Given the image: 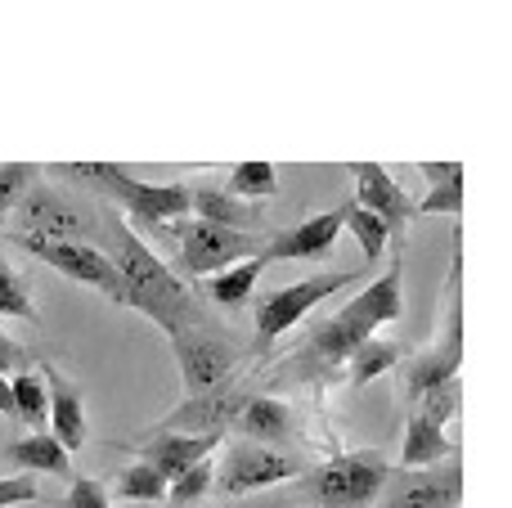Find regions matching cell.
<instances>
[{"mask_svg": "<svg viewBox=\"0 0 512 508\" xmlns=\"http://www.w3.org/2000/svg\"><path fill=\"white\" fill-rule=\"evenodd\" d=\"M400 279H405V248H391L387 270L364 293H355L342 311H333L310 329L301 356H292V369H301V378H324L342 369L355 347H364L382 324H396L405 315V284Z\"/></svg>", "mask_w": 512, "mask_h": 508, "instance_id": "6da1fadb", "label": "cell"}, {"mask_svg": "<svg viewBox=\"0 0 512 508\" xmlns=\"http://www.w3.org/2000/svg\"><path fill=\"white\" fill-rule=\"evenodd\" d=\"M113 266L122 275L126 306H135L140 315H149L162 333H180L185 324H194V306H189V288L176 270H167V261H158V252L131 230V225H113Z\"/></svg>", "mask_w": 512, "mask_h": 508, "instance_id": "7a4b0ae2", "label": "cell"}, {"mask_svg": "<svg viewBox=\"0 0 512 508\" xmlns=\"http://www.w3.org/2000/svg\"><path fill=\"white\" fill-rule=\"evenodd\" d=\"M54 171L81 180V185H90L95 194L113 198V203H122L131 230H149V225L167 230L171 221L189 216V185H149V180H135L117 162H63Z\"/></svg>", "mask_w": 512, "mask_h": 508, "instance_id": "3957f363", "label": "cell"}, {"mask_svg": "<svg viewBox=\"0 0 512 508\" xmlns=\"http://www.w3.org/2000/svg\"><path fill=\"white\" fill-rule=\"evenodd\" d=\"M387 477L391 464L382 450H351V455L319 464L310 477H297L292 495L310 500L315 508H373L387 491Z\"/></svg>", "mask_w": 512, "mask_h": 508, "instance_id": "277c9868", "label": "cell"}, {"mask_svg": "<svg viewBox=\"0 0 512 508\" xmlns=\"http://www.w3.org/2000/svg\"><path fill=\"white\" fill-rule=\"evenodd\" d=\"M364 275H369V270H333V275H310V279H301V284L274 288V293L256 297V351L265 356V351L288 329H297V320H306L324 297L346 293V288L360 284Z\"/></svg>", "mask_w": 512, "mask_h": 508, "instance_id": "5b68a950", "label": "cell"}, {"mask_svg": "<svg viewBox=\"0 0 512 508\" xmlns=\"http://www.w3.org/2000/svg\"><path fill=\"white\" fill-rule=\"evenodd\" d=\"M167 234L176 239L180 270H185L189 279H212V275H221V270L239 266V261L261 257V248H265L261 234L221 230V225L194 221V216H180V221H171Z\"/></svg>", "mask_w": 512, "mask_h": 508, "instance_id": "8992f818", "label": "cell"}, {"mask_svg": "<svg viewBox=\"0 0 512 508\" xmlns=\"http://www.w3.org/2000/svg\"><path fill=\"white\" fill-rule=\"evenodd\" d=\"M445 293H450V320H445V338L436 342L427 356H418L405 369V405H414L423 392L441 383H454L463 365V230H454V261H450V279H445Z\"/></svg>", "mask_w": 512, "mask_h": 508, "instance_id": "52a82bcc", "label": "cell"}, {"mask_svg": "<svg viewBox=\"0 0 512 508\" xmlns=\"http://www.w3.org/2000/svg\"><path fill=\"white\" fill-rule=\"evenodd\" d=\"M306 473L297 455L288 450H270V446H252V441H239V446L225 450V459L216 464L212 491L225 495V500H243V495H261L270 486L297 482Z\"/></svg>", "mask_w": 512, "mask_h": 508, "instance_id": "ba28073f", "label": "cell"}, {"mask_svg": "<svg viewBox=\"0 0 512 508\" xmlns=\"http://www.w3.org/2000/svg\"><path fill=\"white\" fill-rule=\"evenodd\" d=\"M9 243H14V248H23L27 257L45 261V266L59 270V275L77 279V284H86V288H99V293H104L113 306H126L122 275H117L113 257H108V252H99L95 243H81V239L54 243V239H23V234H9Z\"/></svg>", "mask_w": 512, "mask_h": 508, "instance_id": "9c48e42d", "label": "cell"}, {"mask_svg": "<svg viewBox=\"0 0 512 508\" xmlns=\"http://www.w3.org/2000/svg\"><path fill=\"white\" fill-rule=\"evenodd\" d=\"M171 351H176L185 396H203L212 387H225L234 365H239V351L230 342L212 338L207 329H198V324H185L180 333H171Z\"/></svg>", "mask_w": 512, "mask_h": 508, "instance_id": "30bf717a", "label": "cell"}, {"mask_svg": "<svg viewBox=\"0 0 512 508\" xmlns=\"http://www.w3.org/2000/svg\"><path fill=\"white\" fill-rule=\"evenodd\" d=\"M459 500H463V464L454 455L436 468H418V473L391 468L387 491L378 495L373 508H459Z\"/></svg>", "mask_w": 512, "mask_h": 508, "instance_id": "8fae6325", "label": "cell"}, {"mask_svg": "<svg viewBox=\"0 0 512 508\" xmlns=\"http://www.w3.org/2000/svg\"><path fill=\"white\" fill-rule=\"evenodd\" d=\"M252 392H243L239 383H225V387H212L203 396H185L167 419L158 423L153 432H180V437H225L239 419V410L248 405Z\"/></svg>", "mask_w": 512, "mask_h": 508, "instance_id": "7c38bea8", "label": "cell"}, {"mask_svg": "<svg viewBox=\"0 0 512 508\" xmlns=\"http://www.w3.org/2000/svg\"><path fill=\"white\" fill-rule=\"evenodd\" d=\"M351 176H355V203L387 225V239H391L387 248H405L409 225L418 221L409 194L391 180V171L382 162H351Z\"/></svg>", "mask_w": 512, "mask_h": 508, "instance_id": "4fadbf2b", "label": "cell"}, {"mask_svg": "<svg viewBox=\"0 0 512 508\" xmlns=\"http://www.w3.org/2000/svg\"><path fill=\"white\" fill-rule=\"evenodd\" d=\"M342 239V212H319L310 216V221L292 225V230H279L265 239L261 248V266H270V261H319L333 252V243Z\"/></svg>", "mask_w": 512, "mask_h": 508, "instance_id": "5bb4252c", "label": "cell"}, {"mask_svg": "<svg viewBox=\"0 0 512 508\" xmlns=\"http://www.w3.org/2000/svg\"><path fill=\"white\" fill-rule=\"evenodd\" d=\"M41 369V383H45V396H50V437L59 441L63 450H81L90 441V423H86V396L72 378H63L54 365H36Z\"/></svg>", "mask_w": 512, "mask_h": 508, "instance_id": "9a60e30c", "label": "cell"}, {"mask_svg": "<svg viewBox=\"0 0 512 508\" xmlns=\"http://www.w3.org/2000/svg\"><path fill=\"white\" fill-rule=\"evenodd\" d=\"M18 221H23V239H54V243H72L81 230V212L59 194V189H41L18 203Z\"/></svg>", "mask_w": 512, "mask_h": 508, "instance_id": "2e32d148", "label": "cell"}, {"mask_svg": "<svg viewBox=\"0 0 512 508\" xmlns=\"http://www.w3.org/2000/svg\"><path fill=\"white\" fill-rule=\"evenodd\" d=\"M135 450H140V464H149L153 473L162 477V482H176L180 473H185L189 464H198V459H212L216 446H221V437H180V432H149V437L131 441Z\"/></svg>", "mask_w": 512, "mask_h": 508, "instance_id": "e0dca14e", "label": "cell"}, {"mask_svg": "<svg viewBox=\"0 0 512 508\" xmlns=\"http://www.w3.org/2000/svg\"><path fill=\"white\" fill-rule=\"evenodd\" d=\"M234 432L248 437L252 446L283 450L297 437V414H292V405L279 401V396H248V405H243L239 419H234Z\"/></svg>", "mask_w": 512, "mask_h": 508, "instance_id": "ac0fdd59", "label": "cell"}, {"mask_svg": "<svg viewBox=\"0 0 512 508\" xmlns=\"http://www.w3.org/2000/svg\"><path fill=\"white\" fill-rule=\"evenodd\" d=\"M189 212L194 221L221 225V230H239V234H261L265 216L261 203H243L230 189H212V185H189Z\"/></svg>", "mask_w": 512, "mask_h": 508, "instance_id": "d6986e66", "label": "cell"}, {"mask_svg": "<svg viewBox=\"0 0 512 508\" xmlns=\"http://www.w3.org/2000/svg\"><path fill=\"white\" fill-rule=\"evenodd\" d=\"M459 455V446H454L450 437H445V428H436V423H427L418 410H409V423H405V450H400V473H418V468H436L445 464V459Z\"/></svg>", "mask_w": 512, "mask_h": 508, "instance_id": "ffe728a7", "label": "cell"}, {"mask_svg": "<svg viewBox=\"0 0 512 508\" xmlns=\"http://www.w3.org/2000/svg\"><path fill=\"white\" fill-rule=\"evenodd\" d=\"M5 459L23 473H50V477H77L72 473V455L50 437V432H27V437H14L5 446Z\"/></svg>", "mask_w": 512, "mask_h": 508, "instance_id": "44dd1931", "label": "cell"}, {"mask_svg": "<svg viewBox=\"0 0 512 508\" xmlns=\"http://www.w3.org/2000/svg\"><path fill=\"white\" fill-rule=\"evenodd\" d=\"M427 189L423 203H414V216H459L463 212V162H418Z\"/></svg>", "mask_w": 512, "mask_h": 508, "instance_id": "7402d4cb", "label": "cell"}, {"mask_svg": "<svg viewBox=\"0 0 512 508\" xmlns=\"http://www.w3.org/2000/svg\"><path fill=\"white\" fill-rule=\"evenodd\" d=\"M261 257H252V261H239V266H230V270H221V275H212V279H203V297L212 306H221V311H243V306L252 302V293H256V279H261Z\"/></svg>", "mask_w": 512, "mask_h": 508, "instance_id": "603a6c76", "label": "cell"}, {"mask_svg": "<svg viewBox=\"0 0 512 508\" xmlns=\"http://www.w3.org/2000/svg\"><path fill=\"white\" fill-rule=\"evenodd\" d=\"M337 212H342V234H351V239L360 243L364 261H369V266H373V261H382V252H387V243H391L387 239V225H382L373 212H364L355 198H346Z\"/></svg>", "mask_w": 512, "mask_h": 508, "instance_id": "cb8c5ba5", "label": "cell"}, {"mask_svg": "<svg viewBox=\"0 0 512 508\" xmlns=\"http://www.w3.org/2000/svg\"><path fill=\"white\" fill-rule=\"evenodd\" d=\"M9 392H14V423H27V428L45 432V419H50V396H45V383H41V374H36V365L9 378Z\"/></svg>", "mask_w": 512, "mask_h": 508, "instance_id": "d4e9b609", "label": "cell"}, {"mask_svg": "<svg viewBox=\"0 0 512 508\" xmlns=\"http://www.w3.org/2000/svg\"><path fill=\"white\" fill-rule=\"evenodd\" d=\"M400 365V347L396 342H382V338H369L364 347L351 351V360H346V369H351V387H369L373 378H382L387 369Z\"/></svg>", "mask_w": 512, "mask_h": 508, "instance_id": "484cf974", "label": "cell"}, {"mask_svg": "<svg viewBox=\"0 0 512 508\" xmlns=\"http://www.w3.org/2000/svg\"><path fill=\"white\" fill-rule=\"evenodd\" d=\"M230 194L243 198V203H261V198L279 194V171L274 162H234L230 167Z\"/></svg>", "mask_w": 512, "mask_h": 508, "instance_id": "4316f807", "label": "cell"}, {"mask_svg": "<svg viewBox=\"0 0 512 508\" xmlns=\"http://www.w3.org/2000/svg\"><path fill=\"white\" fill-rule=\"evenodd\" d=\"M108 495L131 500V504H167V482H162L149 464H131L126 473H117V482Z\"/></svg>", "mask_w": 512, "mask_h": 508, "instance_id": "83f0119b", "label": "cell"}, {"mask_svg": "<svg viewBox=\"0 0 512 508\" xmlns=\"http://www.w3.org/2000/svg\"><path fill=\"white\" fill-rule=\"evenodd\" d=\"M212 477H216V459H198V464H189L176 482H167V504L171 508L198 504L207 491H212Z\"/></svg>", "mask_w": 512, "mask_h": 508, "instance_id": "f1b7e54d", "label": "cell"}, {"mask_svg": "<svg viewBox=\"0 0 512 508\" xmlns=\"http://www.w3.org/2000/svg\"><path fill=\"white\" fill-rule=\"evenodd\" d=\"M36 176H41L36 162H0V221H5V216L14 212L27 194H32Z\"/></svg>", "mask_w": 512, "mask_h": 508, "instance_id": "f546056e", "label": "cell"}, {"mask_svg": "<svg viewBox=\"0 0 512 508\" xmlns=\"http://www.w3.org/2000/svg\"><path fill=\"white\" fill-rule=\"evenodd\" d=\"M0 315H9V320H27V324H41V315H36L23 275H18V270H9L5 261H0Z\"/></svg>", "mask_w": 512, "mask_h": 508, "instance_id": "4dcf8cb0", "label": "cell"}, {"mask_svg": "<svg viewBox=\"0 0 512 508\" xmlns=\"http://www.w3.org/2000/svg\"><path fill=\"white\" fill-rule=\"evenodd\" d=\"M459 401H463V387H459V378L454 383H441V387H432V392H423L409 410H418L427 423H436V428H445V423L459 414Z\"/></svg>", "mask_w": 512, "mask_h": 508, "instance_id": "1f68e13d", "label": "cell"}, {"mask_svg": "<svg viewBox=\"0 0 512 508\" xmlns=\"http://www.w3.org/2000/svg\"><path fill=\"white\" fill-rule=\"evenodd\" d=\"M63 508H113V495H108V486L99 477H72Z\"/></svg>", "mask_w": 512, "mask_h": 508, "instance_id": "d6a6232c", "label": "cell"}, {"mask_svg": "<svg viewBox=\"0 0 512 508\" xmlns=\"http://www.w3.org/2000/svg\"><path fill=\"white\" fill-rule=\"evenodd\" d=\"M41 491H36L32 477H0V508L9 504H36Z\"/></svg>", "mask_w": 512, "mask_h": 508, "instance_id": "836d02e7", "label": "cell"}, {"mask_svg": "<svg viewBox=\"0 0 512 508\" xmlns=\"http://www.w3.org/2000/svg\"><path fill=\"white\" fill-rule=\"evenodd\" d=\"M9 369H18V374H23V369H32V356H27L23 342H14V338H5V333H0V378H9Z\"/></svg>", "mask_w": 512, "mask_h": 508, "instance_id": "e575fe53", "label": "cell"}, {"mask_svg": "<svg viewBox=\"0 0 512 508\" xmlns=\"http://www.w3.org/2000/svg\"><path fill=\"white\" fill-rule=\"evenodd\" d=\"M0 414L14 419V392H9V378H0Z\"/></svg>", "mask_w": 512, "mask_h": 508, "instance_id": "d590c367", "label": "cell"}, {"mask_svg": "<svg viewBox=\"0 0 512 508\" xmlns=\"http://www.w3.org/2000/svg\"><path fill=\"white\" fill-rule=\"evenodd\" d=\"M239 508H288V495H265L256 504H239Z\"/></svg>", "mask_w": 512, "mask_h": 508, "instance_id": "8d00e7d4", "label": "cell"}]
</instances>
